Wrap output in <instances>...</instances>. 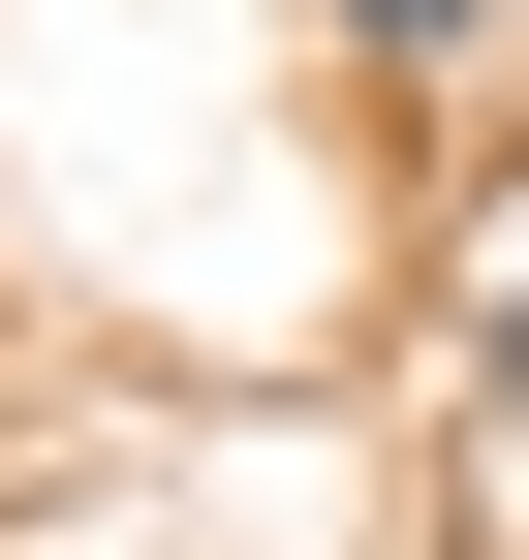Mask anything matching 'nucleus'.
Returning a JSON list of instances; mask_svg holds the SVG:
<instances>
[{"label":"nucleus","instance_id":"2","mask_svg":"<svg viewBox=\"0 0 529 560\" xmlns=\"http://www.w3.org/2000/svg\"><path fill=\"white\" fill-rule=\"evenodd\" d=\"M468 374H498V436H529V280H498V312H468Z\"/></svg>","mask_w":529,"mask_h":560},{"label":"nucleus","instance_id":"1","mask_svg":"<svg viewBox=\"0 0 529 560\" xmlns=\"http://www.w3.org/2000/svg\"><path fill=\"white\" fill-rule=\"evenodd\" d=\"M311 32H343V62H468V0H311Z\"/></svg>","mask_w":529,"mask_h":560}]
</instances>
